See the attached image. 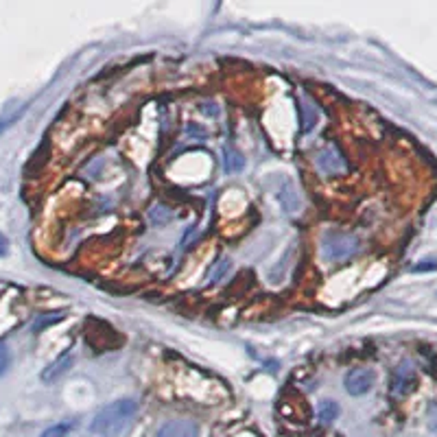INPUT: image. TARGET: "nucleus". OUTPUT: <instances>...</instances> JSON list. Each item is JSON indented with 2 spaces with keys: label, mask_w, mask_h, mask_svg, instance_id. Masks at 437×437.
Here are the masks:
<instances>
[{
  "label": "nucleus",
  "mask_w": 437,
  "mask_h": 437,
  "mask_svg": "<svg viewBox=\"0 0 437 437\" xmlns=\"http://www.w3.org/2000/svg\"><path fill=\"white\" fill-rule=\"evenodd\" d=\"M136 413H138L136 400L131 398L114 400L94 415L90 422V431L98 437H121L131 426Z\"/></svg>",
  "instance_id": "obj_1"
},
{
  "label": "nucleus",
  "mask_w": 437,
  "mask_h": 437,
  "mask_svg": "<svg viewBox=\"0 0 437 437\" xmlns=\"http://www.w3.org/2000/svg\"><path fill=\"white\" fill-rule=\"evenodd\" d=\"M359 249V241L344 232H330L324 238V254L330 261H348Z\"/></svg>",
  "instance_id": "obj_2"
},
{
  "label": "nucleus",
  "mask_w": 437,
  "mask_h": 437,
  "mask_svg": "<svg viewBox=\"0 0 437 437\" xmlns=\"http://www.w3.org/2000/svg\"><path fill=\"white\" fill-rule=\"evenodd\" d=\"M374 372L367 367H356L346 376V391L350 396H363L374 387Z\"/></svg>",
  "instance_id": "obj_3"
},
{
  "label": "nucleus",
  "mask_w": 437,
  "mask_h": 437,
  "mask_svg": "<svg viewBox=\"0 0 437 437\" xmlns=\"http://www.w3.org/2000/svg\"><path fill=\"white\" fill-rule=\"evenodd\" d=\"M155 437H200V429L190 420H173L162 424Z\"/></svg>",
  "instance_id": "obj_4"
},
{
  "label": "nucleus",
  "mask_w": 437,
  "mask_h": 437,
  "mask_svg": "<svg viewBox=\"0 0 437 437\" xmlns=\"http://www.w3.org/2000/svg\"><path fill=\"white\" fill-rule=\"evenodd\" d=\"M411 385H413V372L405 363V365H400L398 370H396V374H393V391L396 393H405V391L411 389Z\"/></svg>",
  "instance_id": "obj_5"
},
{
  "label": "nucleus",
  "mask_w": 437,
  "mask_h": 437,
  "mask_svg": "<svg viewBox=\"0 0 437 437\" xmlns=\"http://www.w3.org/2000/svg\"><path fill=\"white\" fill-rule=\"evenodd\" d=\"M70 363H72V359L66 354V356H62V359H57L51 367H46L44 372H42V381H46V383H53V381H57L59 376H62L64 372H68V367H70Z\"/></svg>",
  "instance_id": "obj_6"
},
{
  "label": "nucleus",
  "mask_w": 437,
  "mask_h": 437,
  "mask_svg": "<svg viewBox=\"0 0 437 437\" xmlns=\"http://www.w3.org/2000/svg\"><path fill=\"white\" fill-rule=\"evenodd\" d=\"M317 415H320L322 424H330L332 420H337V415H339V405H337L334 400H324V403H320Z\"/></svg>",
  "instance_id": "obj_7"
},
{
  "label": "nucleus",
  "mask_w": 437,
  "mask_h": 437,
  "mask_svg": "<svg viewBox=\"0 0 437 437\" xmlns=\"http://www.w3.org/2000/svg\"><path fill=\"white\" fill-rule=\"evenodd\" d=\"M243 155L238 153V151H232V149H228L226 151V157H223V167H226V171L228 173H236V171H241L243 169Z\"/></svg>",
  "instance_id": "obj_8"
},
{
  "label": "nucleus",
  "mask_w": 437,
  "mask_h": 437,
  "mask_svg": "<svg viewBox=\"0 0 437 437\" xmlns=\"http://www.w3.org/2000/svg\"><path fill=\"white\" fill-rule=\"evenodd\" d=\"M70 429H72V424H55V426H51V429H46L44 433H42V437H66L68 433H70Z\"/></svg>",
  "instance_id": "obj_9"
},
{
  "label": "nucleus",
  "mask_w": 437,
  "mask_h": 437,
  "mask_svg": "<svg viewBox=\"0 0 437 437\" xmlns=\"http://www.w3.org/2000/svg\"><path fill=\"white\" fill-rule=\"evenodd\" d=\"M9 363H11V356H9V348L0 341V376H3L7 370H9Z\"/></svg>",
  "instance_id": "obj_10"
},
{
  "label": "nucleus",
  "mask_w": 437,
  "mask_h": 437,
  "mask_svg": "<svg viewBox=\"0 0 437 437\" xmlns=\"http://www.w3.org/2000/svg\"><path fill=\"white\" fill-rule=\"evenodd\" d=\"M228 267H230V263H228V261H223V267H218V269L212 273V282H218V275L223 278V275H226V271H228Z\"/></svg>",
  "instance_id": "obj_11"
},
{
  "label": "nucleus",
  "mask_w": 437,
  "mask_h": 437,
  "mask_svg": "<svg viewBox=\"0 0 437 437\" xmlns=\"http://www.w3.org/2000/svg\"><path fill=\"white\" fill-rule=\"evenodd\" d=\"M7 254V238L0 234V256H5Z\"/></svg>",
  "instance_id": "obj_12"
}]
</instances>
